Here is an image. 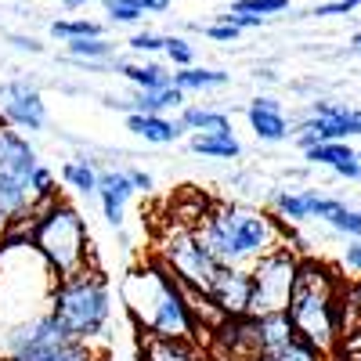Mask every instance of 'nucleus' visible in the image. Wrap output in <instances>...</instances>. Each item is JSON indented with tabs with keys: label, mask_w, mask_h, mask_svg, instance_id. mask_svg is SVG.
<instances>
[{
	"label": "nucleus",
	"mask_w": 361,
	"mask_h": 361,
	"mask_svg": "<svg viewBox=\"0 0 361 361\" xmlns=\"http://www.w3.org/2000/svg\"><path fill=\"white\" fill-rule=\"evenodd\" d=\"M137 4V11L145 15V11H152V15H159V11H166L170 8V0H134Z\"/></svg>",
	"instance_id": "obj_40"
},
{
	"label": "nucleus",
	"mask_w": 361,
	"mask_h": 361,
	"mask_svg": "<svg viewBox=\"0 0 361 361\" xmlns=\"http://www.w3.org/2000/svg\"><path fill=\"white\" fill-rule=\"evenodd\" d=\"M206 357L214 361H253L260 357V336H257V318H224L214 333H209Z\"/></svg>",
	"instance_id": "obj_10"
},
{
	"label": "nucleus",
	"mask_w": 361,
	"mask_h": 361,
	"mask_svg": "<svg viewBox=\"0 0 361 361\" xmlns=\"http://www.w3.org/2000/svg\"><path fill=\"white\" fill-rule=\"evenodd\" d=\"M304 202H307V217H322V221H329L340 206V199H325L318 192H304Z\"/></svg>",
	"instance_id": "obj_32"
},
{
	"label": "nucleus",
	"mask_w": 361,
	"mask_h": 361,
	"mask_svg": "<svg viewBox=\"0 0 361 361\" xmlns=\"http://www.w3.org/2000/svg\"><path fill=\"white\" fill-rule=\"evenodd\" d=\"M180 127L195 134H231V119L224 112H209V109H185L180 112Z\"/></svg>",
	"instance_id": "obj_21"
},
{
	"label": "nucleus",
	"mask_w": 361,
	"mask_h": 361,
	"mask_svg": "<svg viewBox=\"0 0 361 361\" xmlns=\"http://www.w3.org/2000/svg\"><path fill=\"white\" fill-rule=\"evenodd\" d=\"M127 180L134 192H152V177H148L145 170H127Z\"/></svg>",
	"instance_id": "obj_39"
},
{
	"label": "nucleus",
	"mask_w": 361,
	"mask_h": 361,
	"mask_svg": "<svg viewBox=\"0 0 361 361\" xmlns=\"http://www.w3.org/2000/svg\"><path fill=\"white\" fill-rule=\"evenodd\" d=\"M163 44H166V37H156V33H137V37L130 40L134 51H159Z\"/></svg>",
	"instance_id": "obj_36"
},
{
	"label": "nucleus",
	"mask_w": 361,
	"mask_h": 361,
	"mask_svg": "<svg viewBox=\"0 0 361 361\" xmlns=\"http://www.w3.org/2000/svg\"><path fill=\"white\" fill-rule=\"evenodd\" d=\"M94 195L102 199L105 221H109L112 228L123 224L127 202H130V195H134V188H130L127 173H119V170H105V173H98V192H94Z\"/></svg>",
	"instance_id": "obj_14"
},
{
	"label": "nucleus",
	"mask_w": 361,
	"mask_h": 361,
	"mask_svg": "<svg viewBox=\"0 0 361 361\" xmlns=\"http://www.w3.org/2000/svg\"><path fill=\"white\" fill-rule=\"evenodd\" d=\"M289 4V0H235L231 11L238 15H253V18H264V15H275Z\"/></svg>",
	"instance_id": "obj_31"
},
{
	"label": "nucleus",
	"mask_w": 361,
	"mask_h": 361,
	"mask_svg": "<svg viewBox=\"0 0 361 361\" xmlns=\"http://www.w3.org/2000/svg\"><path fill=\"white\" fill-rule=\"evenodd\" d=\"M166 275L180 286V289H195V293H206L209 282L217 275V260L206 253L202 238L195 228H185V224H166L156 238V257H152Z\"/></svg>",
	"instance_id": "obj_6"
},
{
	"label": "nucleus",
	"mask_w": 361,
	"mask_h": 361,
	"mask_svg": "<svg viewBox=\"0 0 361 361\" xmlns=\"http://www.w3.org/2000/svg\"><path fill=\"white\" fill-rule=\"evenodd\" d=\"M343 260H347V267H350V271H361V243L347 246V257H343Z\"/></svg>",
	"instance_id": "obj_41"
},
{
	"label": "nucleus",
	"mask_w": 361,
	"mask_h": 361,
	"mask_svg": "<svg viewBox=\"0 0 361 361\" xmlns=\"http://www.w3.org/2000/svg\"><path fill=\"white\" fill-rule=\"evenodd\" d=\"M51 33L62 37V40H90V37H102V25H98V22L76 18V22H54Z\"/></svg>",
	"instance_id": "obj_29"
},
{
	"label": "nucleus",
	"mask_w": 361,
	"mask_h": 361,
	"mask_svg": "<svg viewBox=\"0 0 361 361\" xmlns=\"http://www.w3.org/2000/svg\"><path fill=\"white\" fill-rule=\"evenodd\" d=\"M329 224H333L340 235H347V238H361V214L357 209H347L343 202L336 206V214L329 217Z\"/></svg>",
	"instance_id": "obj_30"
},
{
	"label": "nucleus",
	"mask_w": 361,
	"mask_h": 361,
	"mask_svg": "<svg viewBox=\"0 0 361 361\" xmlns=\"http://www.w3.org/2000/svg\"><path fill=\"white\" fill-rule=\"evenodd\" d=\"M66 4H69V8H80V4H87V0H66Z\"/></svg>",
	"instance_id": "obj_43"
},
{
	"label": "nucleus",
	"mask_w": 361,
	"mask_h": 361,
	"mask_svg": "<svg viewBox=\"0 0 361 361\" xmlns=\"http://www.w3.org/2000/svg\"><path fill=\"white\" fill-rule=\"evenodd\" d=\"M206 33L214 37V40H238V33H243V29H235V25H228V22H217V25H209Z\"/></svg>",
	"instance_id": "obj_38"
},
{
	"label": "nucleus",
	"mask_w": 361,
	"mask_h": 361,
	"mask_svg": "<svg viewBox=\"0 0 361 361\" xmlns=\"http://www.w3.org/2000/svg\"><path fill=\"white\" fill-rule=\"evenodd\" d=\"M37 166H40L37 148L29 145L18 130L0 123V173L11 177V180H25V185H29V177H33Z\"/></svg>",
	"instance_id": "obj_13"
},
{
	"label": "nucleus",
	"mask_w": 361,
	"mask_h": 361,
	"mask_svg": "<svg viewBox=\"0 0 361 361\" xmlns=\"http://www.w3.org/2000/svg\"><path fill=\"white\" fill-rule=\"evenodd\" d=\"M58 329L76 340V343H90L105 333L109 314H112V296H109V282L98 271H83L76 279L58 282L51 293V311H47Z\"/></svg>",
	"instance_id": "obj_5"
},
{
	"label": "nucleus",
	"mask_w": 361,
	"mask_h": 361,
	"mask_svg": "<svg viewBox=\"0 0 361 361\" xmlns=\"http://www.w3.org/2000/svg\"><path fill=\"white\" fill-rule=\"evenodd\" d=\"M250 127L260 141H282L289 137V123L282 116V105L275 98H257L250 105Z\"/></svg>",
	"instance_id": "obj_16"
},
{
	"label": "nucleus",
	"mask_w": 361,
	"mask_h": 361,
	"mask_svg": "<svg viewBox=\"0 0 361 361\" xmlns=\"http://www.w3.org/2000/svg\"><path fill=\"white\" fill-rule=\"evenodd\" d=\"M105 8H109L112 22H137V18H141V11H137L134 0H105Z\"/></svg>",
	"instance_id": "obj_34"
},
{
	"label": "nucleus",
	"mask_w": 361,
	"mask_h": 361,
	"mask_svg": "<svg viewBox=\"0 0 361 361\" xmlns=\"http://www.w3.org/2000/svg\"><path fill=\"white\" fill-rule=\"evenodd\" d=\"M62 180L69 188H76L80 195H94L98 192V170L90 166L87 159H73L62 166Z\"/></svg>",
	"instance_id": "obj_25"
},
{
	"label": "nucleus",
	"mask_w": 361,
	"mask_h": 361,
	"mask_svg": "<svg viewBox=\"0 0 361 361\" xmlns=\"http://www.w3.org/2000/svg\"><path fill=\"white\" fill-rule=\"evenodd\" d=\"M123 300L134 325L145 336H159V340H185L199 343V329L192 322L185 289H180L156 260L137 264L127 282H123Z\"/></svg>",
	"instance_id": "obj_3"
},
{
	"label": "nucleus",
	"mask_w": 361,
	"mask_h": 361,
	"mask_svg": "<svg viewBox=\"0 0 361 361\" xmlns=\"http://www.w3.org/2000/svg\"><path fill=\"white\" fill-rule=\"evenodd\" d=\"M253 361H325L318 350H311L304 340H293V343H286L282 350H275V354H260V357H253Z\"/></svg>",
	"instance_id": "obj_28"
},
{
	"label": "nucleus",
	"mask_w": 361,
	"mask_h": 361,
	"mask_svg": "<svg viewBox=\"0 0 361 361\" xmlns=\"http://www.w3.org/2000/svg\"><path fill=\"white\" fill-rule=\"evenodd\" d=\"M307 159L322 163V166H333L340 177L347 180H361V156L354 148H347L343 141H325V145H311L307 148Z\"/></svg>",
	"instance_id": "obj_15"
},
{
	"label": "nucleus",
	"mask_w": 361,
	"mask_h": 361,
	"mask_svg": "<svg viewBox=\"0 0 361 361\" xmlns=\"http://www.w3.org/2000/svg\"><path fill=\"white\" fill-rule=\"evenodd\" d=\"M275 217H279L282 224H300V221H307L304 192H279V195H275Z\"/></svg>",
	"instance_id": "obj_26"
},
{
	"label": "nucleus",
	"mask_w": 361,
	"mask_h": 361,
	"mask_svg": "<svg viewBox=\"0 0 361 361\" xmlns=\"http://www.w3.org/2000/svg\"><path fill=\"white\" fill-rule=\"evenodd\" d=\"M18 361H102L94 354L90 343H76V340H66L51 350H40V354H29V357H18Z\"/></svg>",
	"instance_id": "obj_22"
},
{
	"label": "nucleus",
	"mask_w": 361,
	"mask_h": 361,
	"mask_svg": "<svg viewBox=\"0 0 361 361\" xmlns=\"http://www.w3.org/2000/svg\"><path fill=\"white\" fill-rule=\"evenodd\" d=\"M15 40V47H29V51H40V44L37 40H25V37H11Z\"/></svg>",
	"instance_id": "obj_42"
},
{
	"label": "nucleus",
	"mask_w": 361,
	"mask_h": 361,
	"mask_svg": "<svg viewBox=\"0 0 361 361\" xmlns=\"http://www.w3.org/2000/svg\"><path fill=\"white\" fill-rule=\"evenodd\" d=\"M141 361H206V354L199 350V343L145 336V343H141Z\"/></svg>",
	"instance_id": "obj_17"
},
{
	"label": "nucleus",
	"mask_w": 361,
	"mask_h": 361,
	"mask_svg": "<svg viewBox=\"0 0 361 361\" xmlns=\"http://www.w3.org/2000/svg\"><path fill=\"white\" fill-rule=\"evenodd\" d=\"M357 4H361V0H333V4H318L311 15H318V18L322 15H350Z\"/></svg>",
	"instance_id": "obj_35"
},
{
	"label": "nucleus",
	"mask_w": 361,
	"mask_h": 361,
	"mask_svg": "<svg viewBox=\"0 0 361 361\" xmlns=\"http://www.w3.org/2000/svg\"><path fill=\"white\" fill-rule=\"evenodd\" d=\"M119 73H123L130 83H137L141 90H163L170 87V73L156 62H148V66H116Z\"/></svg>",
	"instance_id": "obj_24"
},
{
	"label": "nucleus",
	"mask_w": 361,
	"mask_h": 361,
	"mask_svg": "<svg viewBox=\"0 0 361 361\" xmlns=\"http://www.w3.org/2000/svg\"><path fill=\"white\" fill-rule=\"evenodd\" d=\"M66 340L69 336L58 329V322L51 314H40V318H29V322L15 325L4 336V350H8V361H18V357H29V354L51 350V347L66 343Z\"/></svg>",
	"instance_id": "obj_11"
},
{
	"label": "nucleus",
	"mask_w": 361,
	"mask_h": 361,
	"mask_svg": "<svg viewBox=\"0 0 361 361\" xmlns=\"http://www.w3.org/2000/svg\"><path fill=\"white\" fill-rule=\"evenodd\" d=\"M354 47H357V51H361V33H357V37H354Z\"/></svg>",
	"instance_id": "obj_44"
},
{
	"label": "nucleus",
	"mask_w": 361,
	"mask_h": 361,
	"mask_svg": "<svg viewBox=\"0 0 361 361\" xmlns=\"http://www.w3.org/2000/svg\"><path fill=\"white\" fill-rule=\"evenodd\" d=\"M361 134V112L357 109H347V105H336V102H314V112L304 127H300L296 141L300 148L311 145H325V141H347V137H357Z\"/></svg>",
	"instance_id": "obj_8"
},
{
	"label": "nucleus",
	"mask_w": 361,
	"mask_h": 361,
	"mask_svg": "<svg viewBox=\"0 0 361 361\" xmlns=\"http://www.w3.org/2000/svg\"><path fill=\"white\" fill-rule=\"evenodd\" d=\"M69 54L76 62H102L112 54V44L105 37H90V40H69Z\"/></svg>",
	"instance_id": "obj_27"
},
{
	"label": "nucleus",
	"mask_w": 361,
	"mask_h": 361,
	"mask_svg": "<svg viewBox=\"0 0 361 361\" xmlns=\"http://www.w3.org/2000/svg\"><path fill=\"white\" fill-rule=\"evenodd\" d=\"M180 94L185 90H206V87H221V83H228V73H217V69H180V73H173V80H170Z\"/></svg>",
	"instance_id": "obj_23"
},
{
	"label": "nucleus",
	"mask_w": 361,
	"mask_h": 361,
	"mask_svg": "<svg viewBox=\"0 0 361 361\" xmlns=\"http://www.w3.org/2000/svg\"><path fill=\"white\" fill-rule=\"evenodd\" d=\"M127 130H134L137 137L152 141V145H170V141L180 137L185 127L173 123V119H166V116H137V112H130L127 116Z\"/></svg>",
	"instance_id": "obj_18"
},
{
	"label": "nucleus",
	"mask_w": 361,
	"mask_h": 361,
	"mask_svg": "<svg viewBox=\"0 0 361 361\" xmlns=\"http://www.w3.org/2000/svg\"><path fill=\"white\" fill-rule=\"evenodd\" d=\"M296 271H300V257L289 246H282L275 253L260 257L257 264H250V318L286 314Z\"/></svg>",
	"instance_id": "obj_7"
},
{
	"label": "nucleus",
	"mask_w": 361,
	"mask_h": 361,
	"mask_svg": "<svg viewBox=\"0 0 361 361\" xmlns=\"http://www.w3.org/2000/svg\"><path fill=\"white\" fill-rule=\"evenodd\" d=\"M180 102H185V94H180V90L170 83L163 90H141L134 102H119V109L137 112V116H163L166 109H177Z\"/></svg>",
	"instance_id": "obj_19"
},
{
	"label": "nucleus",
	"mask_w": 361,
	"mask_h": 361,
	"mask_svg": "<svg viewBox=\"0 0 361 361\" xmlns=\"http://www.w3.org/2000/svg\"><path fill=\"white\" fill-rule=\"evenodd\" d=\"M199 238L206 253L221 267H250L260 257L275 253L286 243V224L279 217L264 214V209H246V206H228L217 202L209 214L199 221Z\"/></svg>",
	"instance_id": "obj_1"
},
{
	"label": "nucleus",
	"mask_w": 361,
	"mask_h": 361,
	"mask_svg": "<svg viewBox=\"0 0 361 361\" xmlns=\"http://www.w3.org/2000/svg\"><path fill=\"white\" fill-rule=\"evenodd\" d=\"M0 235H4V221H0Z\"/></svg>",
	"instance_id": "obj_45"
},
{
	"label": "nucleus",
	"mask_w": 361,
	"mask_h": 361,
	"mask_svg": "<svg viewBox=\"0 0 361 361\" xmlns=\"http://www.w3.org/2000/svg\"><path fill=\"white\" fill-rule=\"evenodd\" d=\"M340 296H343V282L333 267L314 257H300L286 318L293 333L311 350H318L325 361H333L340 347Z\"/></svg>",
	"instance_id": "obj_2"
},
{
	"label": "nucleus",
	"mask_w": 361,
	"mask_h": 361,
	"mask_svg": "<svg viewBox=\"0 0 361 361\" xmlns=\"http://www.w3.org/2000/svg\"><path fill=\"white\" fill-rule=\"evenodd\" d=\"M333 357H340V361H361V336L357 340H343Z\"/></svg>",
	"instance_id": "obj_37"
},
{
	"label": "nucleus",
	"mask_w": 361,
	"mask_h": 361,
	"mask_svg": "<svg viewBox=\"0 0 361 361\" xmlns=\"http://www.w3.org/2000/svg\"><path fill=\"white\" fill-rule=\"evenodd\" d=\"M206 296L224 318L250 314V267H217Z\"/></svg>",
	"instance_id": "obj_12"
},
{
	"label": "nucleus",
	"mask_w": 361,
	"mask_h": 361,
	"mask_svg": "<svg viewBox=\"0 0 361 361\" xmlns=\"http://www.w3.org/2000/svg\"><path fill=\"white\" fill-rule=\"evenodd\" d=\"M192 152L206 159H238L243 145L235 134H192Z\"/></svg>",
	"instance_id": "obj_20"
},
{
	"label": "nucleus",
	"mask_w": 361,
	"mask_h": 361,
	"mask_svg": "<svg viewBox=\"0 0 361 361\" xmlns=\"http://www.w3.org/2000/svg\"><path fill=\"white\" fill-rule=\"evenodd\" d=\"M29 246H33V253L47 264V271L58 282L90 271L87 267L90 231L80 217V209L62 199H51L33 209V217H29Z\"/></svg>",
	"instance_id": "obj_4"
},
{
	"label": "nucleus",
	"mask_w": 361,
	"mask_h": 361,
	"mask_svg": "<svg viewBox=\"0 0 361 361\" xmlns=\"http://www.w3.org/2000/svg\"><path fill=\"white\" fill-rule=\"evenodd\" d=\"M163 51L170 54V62H173V66H180V69H188V66H192V47H188V40H180V37H166Z\"/></svg>",
	"instance_id": "obj_33"
},
{
	"label": "nucleus",
	"mask_w": 361,
	"mask_h": 361,
	"mask_svg": "<svg viewBox=\"0 0 361 361\" xmlns=\"http://www.w3.org/2000/svg\"><path fill=\"white\" fill-rule=\"evenodd\" d=\"M0 123L4 127H18V130H44L47 123V109L44 98L33 83L25 80H8L0 83Z\"/></svg>",
	"instance_id": "obj_9"
}]
</instances>
